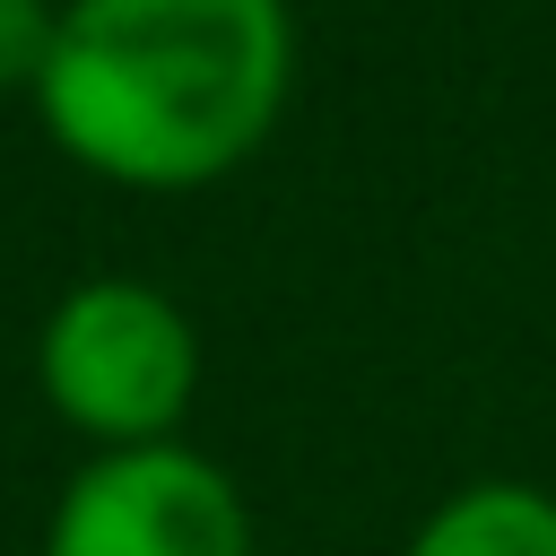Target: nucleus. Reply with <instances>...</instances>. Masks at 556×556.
Listing matches in <instances>:
<instances>
[{
  "instance_id": "39448f33",
  "label": "nucleus",
  "mask_w": 556,
  "mask_h": 556,
  "mask_svg": "<svg viewBox=\"0 0 556 556\" xmlns=\"http://www.w3.org/2000/svg\"><path fill=\"white\" fill-rule=\"evenodd\" d=\"M52 17H61V9H43V0H0V96L43 78V52H52Z\"/></svg>"
},
{
  "instance_id": "f03ea898",
  "label": "nucleus",
  "mask_w": 556,
  "mask_h": 556,
  "mask_svg": "<svg viewBox=\"0 0 556 556\" xmlns=\"http://www.w3.org/2000/svg\"><path fill=\"white\" fill-rule=\"evenodd\" d=\"M35 382L52 417L78 426L96 452L174 443L200 391V330L148 278H87L43 313Z\"/></svg>"
},
{
  "instance_id": "20e7f679",
  "label": "nucleus",
  "mask_w": 556,
  "mask_h": 556,
  "mask_svg": "<svg viewBox=\"0 0 556 556\" xmlns=\"http://www.w3.org/2000/svg\"><path fill=\"white\" fill-rule=\"evenodd\" d=\"M400 556H556V495L530 478H469L408 530Z\"/></svg>"
},
{
  "instance_id": "f257e3e1",
  "label": "nucleus",
  "mask_w": 556,
  "mask_h": 556,
  "mask_svg": "<svg viewBox=\"0 0 556 556\" xmlns=\"http://www.w3.org/2000/svg\"><path fill=\"white\" fill-rule=\"evenodd\" d=\"M287 70V0H70L35 104L87 174L200 191L278 130Z\"/></svg>"
},
{
  "instance_id": "7ed1b4c3",
  "label": "nucleus",
  "mask_w": 556,
  "mask_h": 556,
  "mask_svg": "<svg viewBox=\"0 0 556 556\" xmlns=\"http://www.w3.org/2000/svg\"><path fill=\"white\" fill-rule=\"evenodd\" d=\"M43 556H252V513L243 486L174 443H130L96 452L43 521Z\"/></svg>"
}]
</instances>
